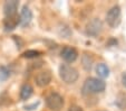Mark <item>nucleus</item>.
Listing matches in <instances>:
<instances>
[{
	"instance_id": "1",
	"label": "nucleus",
	"mask_w": 126,
	"mask_h": 111,
	"mask_svg": "<svg viewBox=\"0 0 126 111\" xmlns=\"http://www.w3.org/2000/svg\"><path fill=\"white\" fill-rule=\"evenodd\" d=\"M105 89H106V83L103 80L96 77H88L84 82L81 91L84 94H96L105 91Z\"/></svg>"
},
{
	"instance_id": "2",
	"label": "nucleus",
	"mask_w": 126,
	"mask_h": 111,
	"mask_svg": "<svg viewBox=\"0 0 126 111\" xmlns=\"http://www.w3.org/2000/svg\"><path fill=\"white\" fill-rule=\"evenodd\" d=\"M59 76L65 83L73 84L78 80V72L75 67L68 64H62L59 66Z\"/></svg>"
},
{
	"instance_id": "3",
	"label": "nucleus",
	"mask_w": 126,
	"mask_h": 111,
	"mask_svg": "<svg viewBox=\"0 0 126 111\" xmlns=\"http://www.w3.org/2000/svg\"><path fill=\"white\" fill-rule=\"evenodd\" d=\"M122 20V11L119 6H114L112 7L106 15V22L112 28H116L119 26Z\"/></svg>"
},
{
	"instance_id": "4",
	"label": "nucleus",
	"mask_w": 126,
	"mask_h": 111,
	"mask_svg": "<svg viewBox=\"0 0 126 111\" xmlns=\"http://www.w3.org/2000/svg\"><path fill=\"white\" fill-rule=\"evenodd\" d=\"M46 104L50 110L54 111H58L63 108L64 106V99L60 94L56 93V92H52L46 98Z\"/></svg>"
},
{
	"instance_id": "5",
	"label": "nucleus",
	"mask_w": 126,
	"mask_h": 111,
	"mask_svg": "<svg viewBox=\"0 0 126 111\" xmlns=\"http://www.w3.org/2000/svg\"><path fill=\"white\" fill-rule=\"evenodd\" d=\"M102 30H103V22L98 18H94L86 26V33L89 36H94V37L97 36V35H99L102 33Z\"/></svg>"
},
{
	"instance_id": "6",
	"label": "nucleus",
	"mask_w": 126,
	"mask_h": 111,
	"mask_svg": "<svg viewBox=\"0 0 126 111\" xmlns=\"http://www.w3.org/2000/svg\"><path fill=\"white\" fill-rule=\"evenodd\" d=\"M60 55H62L63 60H65L66 62L73 63L78 57V52L76 51V48L71 47V46H65L60 52Z\"/></svg>"
},
{
	"instance_id": "7",
	"label": "nucleus",
	"mask_w": 126,
	"mask_h": 111,
	"mask_svg": "<svg viewBox=\"0 0 126 111\" xmlns=\"http://www.w3.org/2000/svg\"><path fill=\"white\" fill-rule=\"evenodd\" d=\"M35 82L40 88L47 87L51 82V73L49 71H41V72L37 73L35 76Z\"/></svg>"
},
{
	"instance_id": "8",
	"label": "nucleus",
	"mask_w": 126,
	"mask_h": 111,
	"mask_svg": "<svg viewBox=\"0 0 126 111\" xmlns=\"http://www.w3.org/2000/svg\"><path fill=\"white\" fill-rule=\"evenodd\" d=\"M18 6H19V1H17V0L6 1L5 5H3V12H5L6 17H15V16H17Z\"/></svg>"
},
{
	"instance_id": "9",
	"label": "nucleus",
	"mask_w": 126,
	"mask_h": 111,
	"mask_svg": "<svg viewBox=\"0 0 126 111\" xmlns=\"http://www.w3.org/2000/svg\"><path fill=\"white\" fill-rule=\"evenodd\" d=\"M31 19H32V12L27 6H25L20 12L19 24L21 25V27H27L31 22Z\"/></svg>"
},
{
	"instance_id": "10",
	"label": "nucleus",
	"mask_w": 126,
	"mask_h": 111,
	"mask_svg": "<svg viewBox=\"0 0 126 111\" xmlns=\"http://www.w3.org/2000/svg\"><path fill=\"white\" fill-rule=\"evenodd\" d=\"M18 25H19V17H18V16H15V17H6L5 22H3V26H5L7 31L14 30Z\"/></svg>"
},
{
	"instance_id": "11",
	"label": "nucleus",
	"mask_w": 126,
	"mask_h": 111,
	"mask_svg": "<svg viewBox=\"0 0 126 111\" xmlns=\"http://www.w3.org/2000/svg\"><path fill=\"white\" fill-rule=\"evenodd\" d=\"M33 89L29 83H25L20 89V99L21 100H28L32 95Z\"/></svg>"
},
{
	"instance_id": "12",
	"label": "nucleus",
	"mask_w": 126,
	"mask_h": 111,
	"mask_svg": "<svg viewBox=\"0 0 126 111\" xmlns=\"http://www.w3.org/2000/svg\"><path fill=\"white\" fill-rule=\"evenodd\" d=\"M96 73H97V75L100 79H105V77L110 75V68H108V66L106 64L99 63V64L96 65Z\"/></svg>"
},
{
	"instance_id": "13",
	"label": "nucleus",
	"mask_w": 126,
	"mask_h": 111,
	"mask_svg": "<svg viewBox=\"0 0 126 111\" xmlns=\"http://www.w3.org/2000/svg\"><path fill=\"white\" fill-rule=\"evenodd\" d=\"M40 52L39 51H35V49H29V51L25 52L24 54H22V56L26 58H35V57H38L39 55H40Z\"/></svg>"
},
{
	"instance_id": "14",
	"label": "nucleus",
	"mask_w": 126,
	"mask_h": 111,
	"mask_svg": "<svg viewBox=\"0 0 126 111\" xmlns=\"http://www.w3.org/2000/svg\"><path fill=\"white\" fill-rule=\"evenodd\" d=\"M10 72L6 66H0V81H6L9 77Z\"/></svg>"
},
{
	"instance_id": "15",
	"label": "nucleus",
	"mask_w": 126,
	"mask_h": 111,
	"mask_svg": "<svg viewBox=\"0 0 126 111\" xmlns=\"http://www.w3.org/2000/svg\"><path fill=\"white\" fill-rule=\"evenodd\" d=\"M92 63H93V58H89V56L86 54L85 56L83 57V65H84V67H85V70H87V71H89L92 68Z\"/></svg>"
},
{
	"instance_id": "16",
	"label": "nucleus",
	"mask_w": 126,
	"mask_h": 111,
	"mask_svg": "<svg viewBox=\"0 0 126 111\" xmlns=\"http://www.w3.org/2000/svg\"><path fill=\"white\" fill-rule=\"evenodd\" d=\"M68 111H84V110L78 106H71L70 108L68 109Z\"/></svg>"
},
{
	"instance_id": "17",
	"label": "nucleus",
	"mask_w": 126,
	"mask_h": 111,
	"mask_svg": "<svg viewBox=\"0 0 126 111\" xmlns=\"http://www.w3.org/2000/svg\"><path fill=\"white\" fill-rule=\"evenodd\" d=\"M122 83H123V85L126 88V71L123 73V75H122Z\"/></svg>"
}]
</instances>
